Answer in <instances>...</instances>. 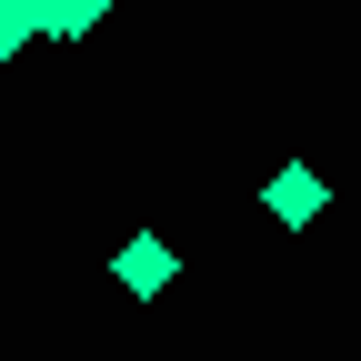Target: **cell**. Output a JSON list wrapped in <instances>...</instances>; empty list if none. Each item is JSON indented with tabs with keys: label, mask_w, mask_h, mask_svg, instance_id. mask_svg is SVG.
<instances>
[{
	"label": "cell",
	"mask_w": 361,
	"mask_h": 361,
	"mask_svg": "<svg viewBox=\"0 0 361 361\" xmlns=\"http://www.w3.org/2000/svg\"><path fill=\"white\" fill-rule=\"evenodd\" d=\"M111 281H121V291H130V301H161V291H171V281H180V251H171V241H161V231H130V241H121V251H111Z\"/></svg>",
	"instance_id": "1"
},
{
	"label": "cell",
	"mask_w": 361,
	"mask_h": 361,
	"mask_svg": "<svg viewBox=\"0 0 361 361\" xmlns=\"http://www.w3.org/2000/svg\"><path fill=\"white\" fill-rule=\"evenodd\" d=\"M322 201H331V191H322V171H301V161L261 180V211L281 221V231H301V221H322Z\"/></svg>",
	"instance_id": "2"
},
{
	"label": "cell",
	"mask_w": 361,
	"mask_h": 361,
	"mask_svg": "<svg viewBox=\"0 0 361 361\" xmlns=\"http://www.w3.org/2000/svg\"><path fill=\"white\" fill-rule=\"evenodd\" d=\"M30 11H40V40H90L111 20V0H30Z\"/></svg>",
	"instance_id": "3"
},
{
	"label": "cell",
	"mask_w": 361,
	"mask_h": 361,
	"mask_svg": "<svg viewBox=\"0 0 361 361\" xmlns=\"http://www.w3.org/2000/svg\"><path fill=\"white\" fill-rule=\"evenodd\" d=\"M30 40H40V11L30 0H0V61H20Z\"/></svg>",
	"instance_id": "4"
}]
</instances>
